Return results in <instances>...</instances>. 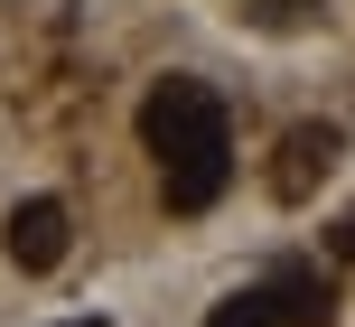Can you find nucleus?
Instances as JSON below:
<instances>
[{
    "instance_id": "nucleus-1",
    "label": "nucleus",
    "mask_w": 355,
    "mask_h": 327,
    "mask_svg": "<svg viewBox=\"0 0 355 327\" xmlns=\"http://www.w3.org/2000/svg\"><path fill=\"white\" fill-rule=\"evenodd\" d=\"M141 141L159 159V197L168 215H206L234 178V122H225V94L196 85V75H159L141 103Z\"/></svg>"
},
{
    "instance_id": "nucleus-2",
    "label": "nucleus",
    "mask_w": 355,
    "mask_h": 327,
    "mask_svg": "<svg viewBox=\"0 0 355 327\" xmlns=\"http://www.w3.org/2000/svg\"><path fill=\"white\" fill-rule=\"evenodd\" d=\"M66 243H75V224H66V206H56V197H19L10 215H0V253H10L19 272H56Z\"/></svg>"
},
{
    "instance_id": "nucleus-3",
    "label": "nucleus",
    "mask_w": 355,
    "mask_h": 327,
    "mask_svg": "<svg viewBox=\"0 0 355 327\" xmlns=\"http://www.w3.org/2000/svg\"><path fill=\"white\" fill-rule=\"evenodd\" d=\"M337 131H327V122H300V131H281V150H271V159H281V168H271V197H281V206H309V197H318V178H327V168H337Z\"/></svg>"
},
{
    "instance_id": "nucleus-4",
    "label": "nucleus",
    "mask_w": 355,
    "mask_h": 327,
    "mask_svg": "<svg viewBox=\"0 0 355 327\" xmlns=\"http://www.w3.org/2000/svg\"><path fill=\"white\" fill-rule=\"evenodd\" d=\"M262 299H271V327H327L337 318V281H327L318 262H281V272L262 281Z\"/></svg>"
},
{
    "instance_id": "nucleus-5",
    "label": "nucleus",
    "mask_w": 355,
    "mask_h": 327,
    "mask_svg": "<svg viewBox=\"0 0 355 327\" xmlns=\"http://www.w3.org/2000/svg\"><path fill=\"white\" fill-rule=\"evenodd\" d=\"M206 327H271V299H262V281L252 290H234V299H215V318Z\"/></svg>"
},
{
    "instance_id": "nucleus-6",
    "label": "nucleus",
    "mask_w": 355,
    "mask_h": 327,
    "mask_svg": "<svg viewBox=\"0 0 355 327\" xmlns=\"http://www.w3.org/2000/svg\"><path fill=\"white\" fill-rule=\"evenodd\" d=\"M262 10H271V19H300V10H309V0H262Z\"/></svg>"
},
{
    "instance_id": "nucleus-7",
    "label": "nucleus",
    "mask_w": 355,
    "mask_h": 327,
    "mask_svg": "<svg viewBox=\"0 0 355 327\" xmlns=\"http://www.w3.org/2000/svg\"><path fill=\"white\" fill-rule=\"evenodd\" d=\"M337 253H355V215H346V224H337Z\"/></svg>"
},
{
    "instance_id": "nucleus-8",
    "label": "nucleus",
    "mask_w": 355,
    "mask_h": 327,
    "mask_svg": "<svg viewBox=\"0 0 355 327\" xmlns=\"http://www.w3.org/2000/svg\"><path fill=\"white\" fill-rule=\"evenodd\" d=\"M75 327H85V318H75Z\"/></svg>"
}]
</instances>
